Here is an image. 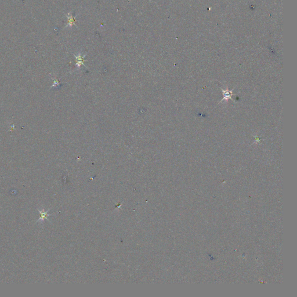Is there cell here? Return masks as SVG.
<instances>
[{
	"mask_svg": "<svg viewBox=\"0 0 297 297\" xmlns=\"http://www.w3.org/2000/svg\"><path fill=\"white\" fill-rule=\"evenodd\" d=\"M48 211H49V210H48V211H40V210H39V211L40 212V219H39L37 221H40V220L43 221V220H44V219H47L48 217H49V216L50 215H49V214H48Z\"/></svg>",
	"mask_w": 297,
	"mask_h": 297,
	"instance_id": "obj_1",
	"label": "cell"
}]
</instances>
